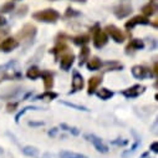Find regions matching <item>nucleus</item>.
<instances>
[{
  "mask_svg": "<svg viewBox=\"0 0 158 158\" xmlns=\"http://www.w3.org/2000/svg\"><path fill=\"white\" fill-rule=\"evenodd\" d=\"M84 77L78 73L77 71H73V75H72V92H76V91H80L84 89Z\"/></svg>",
  "mask_w": 158,
  "mask_h": 158,
  "instance_id": "0eeeda50",
  "label": "nucleus"
},
{
  "mask_svg": "<svg viewBox=\"0 0 158 158\" xmlns=\"http://www.w3.org/2000/svg\"><path fill=\"white\" fill-rule=\"evenodd\" d=\"M101 65H102V62H101V60L98 59V57H92L91 60H89V62H87V67H89V70H91V71H96V70H98L100 67H101Z\"/></svg>",
  "mask_w": 158,
  "mask_h": 158,
  "instance_id": "2eb2a0df",
  "label": "nucleus"
},
{
  "mask_svg": "<svg viewBox=\"0 0 158 158\" xmlns=\"http://www.w3.org/2000/svg\"><path fill=\"white\" fill-rule=\"evenodd\" d=\"M4 24H5V19L0 15V25H4Z\"/></svg>",
  "mask_w": 158,
  "mask_h": 158,
  "instance_id": "4c0bfd02",
  "label": "nucleus"
},
{
  "mask_svg": "<svg viewBox=\"0 0 158 158\" xmlns=\"http://www.w3.org/2000/svg\"><path fill=\"white\" fill-rule=\"evenodd\" d=\"M142 11H143V14L146 15V16H151V15H153L154 14V11H156V6L153 5V4H147V5H144L143 8H142Z\"/></svg>",
  "mask_w": 158,
  "mask_h": 158,
  "instance_id": "b1692460",
  "label": "nucleus"
},
{
  "mask_svg": "<svg viewBox=\"0 0 158 158\" xmlns=\"http://www.w3.org/2000/svg\"><path fill=\"white\" fill-rule=\"evenodd\" d=\"M36 34V27L34 26V25H25L24 27H23V30L19 32V37H21V39H30V37H32L34 35Z\"/></svg>",
  "mask_w": 158,
  "mask_h": 158,
  "instance_id": "f8f14e48",
  "label": "nucleus"
},
{
  "mask_svg": "<svg viewBox=\"0 0 158 158\" xmlns=\"http://www.w3.org/2000/svg\"><path fill=\"white\" fill-rule=\"evenodd\" d=\"M11 9H14V4H13V3H6L5 5H3L2 8H0V11L8 13V11H10Z\"/></svg>",
  "mask_w": 158,
  "mask_h": 158,
  "instance_id": "c756f323",
  "label": "nucleus"
},
{
  "mask_svg": "<svg viewBox=\"0 0 158 158\" xmlns=\"http://www.w3.org/2000/svg\"><path fill=\"white\" fill-rule=\"evenodd\" d=\"M89 55H90V49L86 48V46H84L81 49V51H80V66H82L85 64V61L87 60Z\"/></svg>",
  "mask_w": 158,
  "mask_h": 158,
  "instance_id": "412c9836",
  "label": "nucleus"
},
{
  "mask_svg": "<svg viewBox=\"0 0 158 158\" xmlns=\"http://www.w3.org/2000/svg\"><path fill=\"white\" fill-rule=\"evenodd\" d=\"M44 158H56V156L55 154H50V153H45Z\"/></svg>",
  "mask_w": 158,
  "mask_h": 158,
  "instance_id": "72a5a7b5",
  "label": "nucleus"
},
{
  "mask_svg": "<svg viewBox=\"0 0 158 158\" xmlns=\"http://www.w3.org/2000/svg\"><path fill=\"white\" fill-rule=\"evenodd\" d=\"M72 15H78V13H75L71 8H69V9H67V11H66V16L69 18V16H72Z\"/></svg>",
  "mask_w": 158,
  "mask_h": 158,
  "instance_id": "2f4dec72",
  "label": "nucleus"
},
{
  "mask_svg": "<svg viewBox=\"0 0 158 158\" xmlns=\"http://www.w3.org/2000/svg\"><path fill=\"white\" fill-rule=\"evenodd\" d=\"M108 41V37H107V34L102 30H97L95 32V36H94V45L97 48V49H101L103 48Z\"/></svg>",
  "mask_w": 158,
  "mask_h": 158,
  "instance_id": "20e7f679",
  "label": "nucleus"
},
{
  "mask_svg": "<svg viewBox=\"0 0 158 158\" xmlns=\"http://www.w3.org/2000/svg\"><path fill=\"white\" fill-rule=\"evenodd\" d=\"M29 125L30 126H41V125H44L43 122H39V123H35V122H29Z\"/></svg>",
  "mask_w": 158,
  "mask_h": 158,
  "instance_id": "e433bc0d",
  "label": "nucleus"
},
{
  "mask_svg": "<svg viewBox=\"0 0 158 158\" xmlns=\"http://www.w3.org/2000/svg\"><path fill=\"white\" fill-rule=\"evenodd\" d=\"M76 2H86V0H76Z\"/></svg>",
  "mask_w": 158,
  "mask_h": 158,
  "instance_id": "ea45409f",
  "label": "nucleus"
},
{
  "mask_svg": "<svg viewBox=\"0 0 158 158\" xmlns=\"http://www.w3.org/2000/svg\"><path fill=\"white\" fill-rule=\"evenodd\" d=\"M132 75L136 78H146L152 76V71L149 69H147L146 66H141V65H136L132 67Z\"/></svg>",
  "mask_w": 158,
  "mask_h": 158,
  "instance_id": "39448f33",
  "label": "nucleus"
},
{
  "mask_svg": "<svg viewBox=\"0 0 158 158\" xmlns=\"http://www.w3.org/2000/svg\"><path fill=\"white\" fill-rule=\"evenodd\" d=\"M32 16H34L35 20H39V21L55 23V21L60 18V14H59L56 10H54V9H46V10H43V11L35 13Z\"/></svg>",
  "mask_w": 158,
  "mask_h": 158,
  "instance_id": "f257e3e1",
  "label": "nucleus"
},
{
  "mask_svg": "<svg viewBox=\"0 0 158 158\" xmlns=\"http://www.w3.org/2000/svg\"><path fill=\"white\" fill-rule=\"evenodd\" d=\"M153 73H154V75H157V73H158V65H157V64H154V67H153Z\"/></svg>",
  "mask_w": 158,
  "mask_h": 158,
  "instance_id": "f704fd0d",
  "label": "nucleus"
},
{
  "mask_svg": "<svg viewBox=\"0 0 158 158\" xmlns=\"http://www.w3.org/2000/svg\"><path fill=\"white\" fill-rule=\"evenodd\" d=\"M141 158H151V157H149V153H148V152H146V153H143V154H142V157H141Z\"/></svg>",
  "mask_w": 158,
  "mask_h": 158,
  "instance_id": "58836bf2",
  "label": "nucleus"
},
{
  "mask_svg": "<svg viewBox=\"0 0 158 158\" xmlns=\"http://www.w3.org/2000/svg\"><path fill=\"white\" fill-rule=\"evenodd\" d=\"M23 152H24V154H26L29 157H37L39 156V151L35 147H30V146L24 147L23 148Z\"/></svg>",
  "mask_w": 158,
  "mask_h": 158,
  "instance_id": "5701e85b",
  "label": "nucleus"
},
{
  "mask_svg": "<svg viewBox=\"0 0 158 158\" xmlns=\"http://www.w3.org/2000/svg\"><path fill=\"white\" fill-rule=\"evenodd\" d=\"M86 138L95 146V148L98 151V152H101V153H107L108 152V147L102 142V139L101 138H98L97 136H95V135H86Z\"/></svg>",
  "mask_w": 158,
  "mask_h": 158,
  "instance_id": "7ed1b4c3",
  "label": "nucleus"
},
{
  "mask_svg": "<svg viewBox=\"0 0 158 158\" xmlns=\"http://www.w3.org/2000/svg\"><path fill=\"white\" fill-rule=\"evenodd\" d=\"M16 106H18V103H9V105L6 106V108H8L9 112H11V111H15Z\"/></svg>",
  "mask_w": 158,
  "mask_h": 158,
  "instance_id": "7c9ffc66",
  "label": "nucleus"
},
{
  "mask_svg": "<svg viewBox=\"0 0 158 158\" xmlns=\"http://www.w3.org/2000/svg\"><path fill=\"white\" fill-rule=\"evenodd\" d=\"M26 76L29 78H31V80H36V78H39V77L41 76V71L39 70L36 66H32V67H30L26 71Z\"/></svg>",
  "mask_w": 158,
  "mask_h": 158,
  "instance_id": "dca6fc26",
  "label": "nucleus"
},
{
  "mask_svg": "<svg viewBox=\"0 0 158 158\" xmlns=\"http://www.w3.org/2000/svg\"><path fill=\"white\" fill-rule=\"evenodd\" d=\"M151 149H152L154 153H158V143H157V142H153V143L151 144Z\"/></svg>",
  "mask_w": 158,
  "mask_h": 158,
  "instance_id": "473e14b6",
  "label": "nucleus"
},
{
  "mask_svg": "<svg viewBox=\"0 0 158 158\" xmlns=\"http://www.w3.org/2000/svg\"><path fill=\"white\" fill-rule=\"evenodd\" d=\"M43 76V80H44V87L46 89V91H50L54 86V77L51 75V72H43L41 73Z\"/></svg>",
  "mask_w": 158,
  "mask_h": 158,
  "instance_id": "4468645a",
  "label": "nucleus"
},
{
  "mask_svg": "<svg viewBox=\"0 0 158 158\" xmlns=\"http://www.w3.org/2000/svg\"><path fill=\"white\" fill-rule=\"evenodd\" d=\"M56 132H57V128H52V131H50V132H49V135H50V136H55V135H56Z\"/></svg>",
  "mask_w": 158,
  "mask_h": 158,
  "instance_id": "c9c22d12",
  "label": "nucleus"
},
{
  "mask_svg": "<svg viewBox=\"0 0 158 158\" xmlns=\"http://www.w3.org/2000/svg\"><path fill=\"white\" fill-rule=\"evenodd\" d=\"M144 91V86H141V85H135L125 91H122V95L127 98H133V97H138L141 94H143Z\"/></svg>",
  "mask_w": 158,
  "mask_h": 158,
  "instance_id": "423d86ee",
  "label": "nucleus"
},
{
  "mask_svg": "<svg viewBox=\"0 0 158 158\" xmlns=\"http://www.w3.org/2000/svg\"><path fill=\"white\" fill-rule=\"evenodd\" d=\"M61 103H64V105H66V106H69V107L76 108V110H80V111H89L86 107H84V106H78V105H75V103H70V102H61Z\"/></svg>",
  "mask_w": 158,
  "mask_h": 158,
  "instance_id": "c85d7f7f",
  "label": "nucleus"
},
{
  "mask_svg": "<svg viewBox=\"0 0 158 158\" xmlns=\"http://www.w3.org/2000/svg\"><path fill=\"white\" fill-rule=\"evenodd\" d=\"M97 96L101 98V100H108L113 96V92L107 90V89H101L98 92H97Z\"/></svg>",
  "mask_w": 158,
  "mask_h": 158,
  "instance_id": "4be33fe9",
  "label": "nucleus"
},
{
  "mask_svg": "<svg viewBox=\"0 0 158 158\" xmlns=\"http://www.w3.org/2000/svg\"><path fill=\"white\" fill-rule=\"evenodd\" d=\"M62 130H65V131H69V132H71L72 135H75V136H77L78 133H80V131H78L77 128H75V127H70L69 125H66V123H61V126H60Z\"/></svg>",
  "mask_w": 158,
  "mask_h": 158,
  "instance_id": "bb28decb",
  "label": "nucleus"
},
{
  "mask_svg": "<svg viewBox=\"0 0 158 158\" xmlns=\"http://www.w3.org/2000/svg\"><path fill=\"white\" fill-rule=\"evenodd\" d=\"M144 48V44L142 40H138V39H133L131 40V43L127 46V50H141Z\"/></svg>",
  "mask_w": 158,
  "mask_h": 158,
  "instance_id": "f3484780",
  "label": "nucleus"
},
{
  "mask_svg": "<svg viewBox=\"0 0 158 158\" xmlns=\"http://www.w3.org/2000/svg\"><path fill=\"white\" fill-rule=\"evenodd\" d=\"M73 60H75V55L71 54V52L62 55V56H61V61H60V66H61V69L65 70V71H67V70L72 66Z\"/></svg>",
  "mask_w": 158,
  "mask_h": 158,
  "instance_id": "9d476101",
  "label": "nucleus"
},
{
  "mask_svg": "<svg viewBox=\"0 0 158 158\" xmlns=\"http://www.w3.org/2000/svg\"><path fill=\"white\" fill-rule=\"evenodd\" d=\"M65 50H67V46H66L65 44H59V45L55 46L51 51H52L55 55H57V54H60V52H62V51H65Z\"/></svg>",
  "mask_w": 158,
  "mask_h": 158,
  "instance_id": "cd10ccee",
  "label": "nucleus"
},
{
  "mask_svg": "<svg viewBox=\"0 0 158 158\" xmlns=\"http://www.w3.org/2000/svg\"><path fill=\"white\" fill-rule=\"evenodd\" d=\"M57 97V94L56 92H51V91H45L44 94L39 95L36 98L37 100H44V101H51V100H55Z\"/></svg>",
  "mask_w": 158,
  "mask_h": 158,
  "instance_id": "6ab92c4d",
  "label": "nucleus"
},
{
  "mask_svg": "<svg viewBox=\"0 0 158 158\" xmlns=\"http://www.w3.org/2000/svg\"><path fill=\"white\" fill-rule=\"evenodd\" d=\"M139 144H141V141H139V138H138V137H136L135 144L131 147V149H130V151H126V152H123V153H122V157H123V158H126L128 154H132V153H135V152H136V149L139 147Z\"/></svg>",
  "mask_w": 158,
  "mask_h": 158,
  "instance_id": "393cba45",
  "label": "nucleus"
},
{
  "mask_svg": "<svg viewBox=\"0 0 158 158\" xmlns=\"http://www.w3.org/2000/svg\"><path fill=\"white\" fill-rule=\"evenodd\" d=\"M106 31L116 43H123L125 41V34L118 27H116L114 25H108L106 27Z\"/></svg>",
  "mask_w": 158,
  "mask_h": 158,
  "instance_id": "f03ea898",
  "label": "nucleus"
},
{
  "mask_svg": "<svg viewBox=\"0 0 158 158\" xmlns=\"http://www.w3.org/2000/svg\"><path fill=\"white\" fill-rule=\"evenodd\" d=\"M60 158H87L84 154L80 153H75V152H70V151H61L60 152Z\"/></svg>",
  "mask_w": 158,
  "mask_h": 158,
  "instance_id": "a211bd4d",
  "label": "nucleus"
},
{
  "mask_svg": "<svg viewBox=\"0 0 158 158\" xmlns=\"http://www.w3.org/2000/svg\"><path fill=\"white\" fill-rule=\"evenodd\" d=\"M18 46H19L18 40H15V39H13V37H8V39H5V40H4L2 44H0V48H2V50L5 51V52L13 51V50L16 49Z\"/></svg>",
  "mask_w": 158,
  "mask_h": 158,
  "instance_id": "6e6552de",
  "label": "nucleus"
},
{
  "mask_svg": "<svg viewBox=\"0 0 158 158\" xmlns=\"http://www.w3.org/2000/svg\"><path fill=\"white\" fill-rule=\"evenodd\" d=\"M102 82V77L101 76H94L89 80V94H94L96 91V89L98 87V85Z\"/></svg>",
  "mask_w": 158,
  "mask_h": 158,
  "instance_id": "ddd939ff",
  "label": "nucleus"
},
{
  "mask_svg": "<svg viewBox=\"0 0 158 158\" xmlns=\"http://www.w3.org/2000/svg\"><path fill=\"white\" fill-rule=\"evenodd\" d=\"M30 110L32 111V110H40V108H39V107H35V106H27V107H25L23 111H20V112L16 114L15 121H16V122H19V121H20V117H23V116H24V113H25V112H27V111H30Z\"/></svg>",
  "mask_w": 158,
  "mask_h": 158,
  "instance_id": "a878e982",
  "label": "nucleus"
},
{
  "mask_svg": "<svg viewBox=\"0 0 158 158\" xmlns=\"http://www.w3.org/2000/svg\"><path fill=\"white\" fill-rule=\"evenodd\" d=\"M138 24H142V25H147V24H149V20L146 18V16H142V15H137V16H135L133 19H131L130 21H127L126 23V27L127 29H132V27H135L136 25H138Z\"/></svg>",
  "mask_w": 158,
  "mask_h": 158,
  "instance_id": "9b49d317",
  "label": "nucleus"
},
{
  "mask_svg": "<svg viewBox=\"0 0 158 158\" xmlns=\"http://www.w3.org/2000/svg\"><path fill=\"white\" fill-rule=\"evenodd\" d=\"M131 11H132V8L130 4H121V5L116 6L113 10V13L116 14L117 18H125L128 14H131Z\"/></svg>",
  "mask_w": 158,
  "mask_h": 158,
  "instance_id": "1a4fd4ad",
  "label": "nucleus"
},
{
  "mask_svg": "<svg viewBox=\"0 0 158 158\" xmlns=\"http://www.w3.org/2000/svg\"><path fill=\"white\" fill-rule=\"evenodd\" d=\"M90 41V36L89 35H80V36H76L73 39V43L76 45H85Z\"/></svg>",
  "mask_w": 158,
  "mask_h": 158,
  "instance_id": "aec40b11",
  "label": "nucleus"
}]
</instances>
